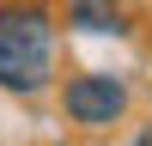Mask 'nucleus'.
Returning a JSON list of instances; mask_svg holds the SVG:
<instances>
[{
	"mask_svg": "<svg viewBox=\"0 0 152 146\" xmlns=\"http://www.w3.org/2000/svg\"><path fill=\"white\" fill-rule=\"evenodd\" d=\"M55 79V24L43 6L0 0V85L18 97H37Z\"/></svg>",
	"mask_w": 152,
	"mask_h": 146,
	"instance_id": "nucleus-1",
	"label": "nucleus"
},
{
	"mask_svg": "<svg viewBox=\"0 0 152 146\" xmlns=\"http://www.w3.org/2000/svg\"><path fill=\"white\" fill-rule=\"evenodd\" d=\"M61 110L73 128H116L128 116V85L116 73H73L61 91Z\"/></svg>",
	"mask_w": 152,
	"mask_h": 146,
	"instance_id": "nucleus-2",
	"label": "nucleus"
},
{
	"mask_svg": "<svg viewBox=\"0 0 152 146\" xmlns=\"http://www.w3.org/2000/svg\"><path fill=\"white\" fill-rule=\"evenodd\" d=\"M67 24L85 31V36H122L128 31V6H122V0H73Z\"/></svg>",
	"mask_w": 152,
	"mask_h": 146,
	"instance_id": "nucleus-3",
	"label": "nucleus"
}]
</instances>
